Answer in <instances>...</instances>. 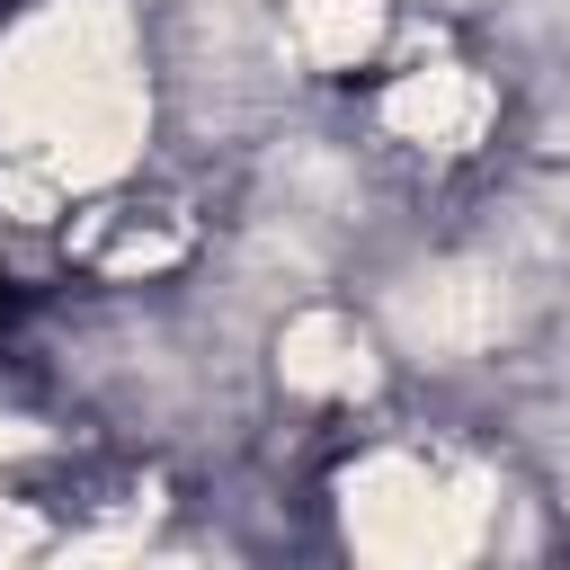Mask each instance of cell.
I'll return each instance as SVG.
<instances>
[{
	"instance_id": "obj_1",
	"label": "cell",
	"mask_w": 570,
	"mask_h": 570,
	"mask_svg": "<svg viewBox=\"0 0 570 570\" xmlns=\"http://www.w3.org/2000/svg\"><path fill=\"white\" fill-rule=\"evenodd\" d=\"M9 312H18V285H9V267H0V321H9Z\"/></svg>"
}]
</instances>
